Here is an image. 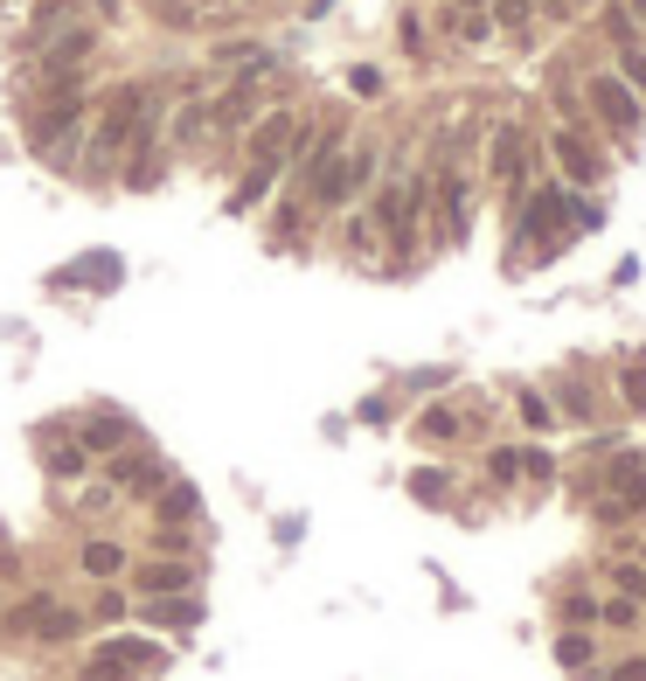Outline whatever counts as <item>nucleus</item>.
Segmentation results:
<instances>
[{
  "mask_svg": "<svg viewBox=\"0 0 646 681\" xmlns=\"http://www.w3.org/2000/svg\"><path fill=\"white\" fill-rule=\"evenodd\" d=\"M522 473L528 480H557V459H549V452H522Z\"/></svg>",
  "mask_w": 646,
  "mask_h": 681,
  "instance_id": "30",
  "label": "nucleus"
},
{
  "mask_svg": "<svg viewBox=\"0 0 646 681\" xmlns=\"http://www.w3.org/2000/svg\"><path fill=\"white\" fill-rule=\"evenodd\" d=\"M251 111H258V91H251V77H243L237 91H223V105L208 111V119H216L223 132H230V126H243V119H251Z\"/></svg>",
  "mask_w": 646,
  "mask_h": 681,
  "instance_id": "12",
  "label": "nucleus"
},
{
  "mask_svg": "<svg viewBox=\"0 0 646 681\" xmlns=\"http://www.w3.org/2000/svg\"><path fill=\"white\" fill-rule=\"evenodd\" d=\"M605 35H612L619 49H633V43H639V22H633L625 8H605Z\"/></svg>",
  "mask_w": 646,
  "mask_h": 681,
  "instance_id": "21",
  "label": "nucleus"
},
{
  "mask_svg": "<svg viewBox=\"0 0 646 681\" xmlns=\"http://www.w3.org/2000/svg\"><path fill=\"white\" fill-rule=\"evenodd\" d=\"M111 480H119L125 494H160V487H167V466L160 459H132V452H125V459L111 466Z\"/></svg>",
  "mask_w": 646,
  "mask_h": 681,
  "instance_id": "7",
  "label": "nucleus"
},
{
  "mask_svg": "<svg viewBox=\"0 0 646 681\" xmlns=\"http://www.w3.org/2000/svg\"><path fill=\"white\" fill-rule=\"evenodd\" d=\"M84 571L91 577H119L125 571V550H119V542H84Z\"/></svg>",
  "mask_w": 646,
  "mask_h": 681,
  "instance_id": "16",
  "label": "nucleus"
},
{
  "mask_svg": "<svg viewBox=\"0 0 646 681\" xmlns=\"http://www.w3.org/2000/svg\"><path fill=\"white\" fill-rule=\"evenodd\" d=\"M49 473L56 480H77L84 473V445H49Z\"/></svg>",
  "mask_w": 646,
  "mask_h": 681,
  "instance_id": "19",
  "label": "nucleus"
},
{
  "mask_svg": "<svg viewBox=\"0 0 646 681\" xmlns=\"http://www.w3.org/2000/svg\"><path fill=\"white\" fill-rule=\"evenodd\" d=\"M439 210H445V237L459 243V237H466V223H472V195H466V181H459V175H445V181H439Z\"/></svg>",
  "mask_w": 646,
  "mask_h": 681,
  "instance_id": "8",
  "label": "nucleus"
},
{
  "mask_svg": "<svg viewBox=\"0 0 646 681\" xmlns=\"http://www.w3.org/2000/svg\"><path fill=\"white\" fill-rule=\"evenodd\" d=\"M612 584H619L625 598H646V563H619V571H612Z\"/></svg>",
  "mask_w": 646,
  "mask_h": 681,
  "instance_id": "24",
  "label": "nucleus"
},
{
  "mask_svg": "<svg viewBox=\"0 0 646 681\" xmlns=\"http://www.w3.org/2000/svg\"><path fill=\"white\" fill-rule=\"evenodd\" d=\"M132 668H154V647L146 640H111L84 660V681H132Z\"/></svg>",
  "mask_w": 646,
  "mask_h": 681,
  "instance_id": "3",
  "label": "nucleus"
},
{
  "mask_svg": "<svg viewBox=\"0 0 646 681\" xmlns=\"http://www.w3.org/2000/svg\"><path fill=\"white\" fill-rule=\"evenodd\" d=\"M410 494L417 501H445V473H410Z\"/></svg>",
  "mask_w": 646,
  "mask_h": 681,
  "instance_id": "27",
  "label": "nucleus"
},
{
  "mask_svg": "<svg viewBox=\"0 0 646 681\" xmlns=\"http://www.w3.org/2000/svg\"><path fill=\"white\" fill-rule=\"evenodd\" d=\"M557 8H563V14H577V8H584V0H557Z\"/></svg>",
  "mask_w": 646,
  "mask_h": 681,
  "instance_id": "36",
  "label": "nucleus"
},
{
  "mask_svg": "<svg viewBox=\"0 0 646 681\" xmlns=\"http://www.w3.org/2000/svg\"><path fill=\"white\" fill-rule=\"evenodd\" d=\"M452 28H459V43H472V49H480L487 35H493V14H487V8H480V14H452Z\"/></svg>",
  "mask_w": 646,
  "mask_h": 681,
  "instance_id": "20",
  "label": "nucleus"
},
{
  "mask_svg": "<svg viewBox=\"0 0 646 681\" xmlns=\"http://www.w3.org/2000/svg\"><path fill=\"white\" fill-rule=\"evenodd\" d=\"M563 210H570V202L557 195V188H542V195H536V202H528V223H522V230H528V237H557V223H563Z\"/></svg>",
  "mask_w": 646,
  "mask_h": 681,
  "instance_id": "11",
  "label": "nucleus"
},
{
  "mask_svg": "<svg viewBox=\"0 0 646 681\" xmlns=\"http://www.w3.org/2000/svg\"><path fill=\"white\" fill-rule=\"evenodd\" d=\"M202 126H208V111H202V105H188V111H181V119H175V140H195V132H202Z\"/></svg>",
  "mask_w": 646,
  "mask_h": 681,
  "instance_id": "31",
  "label": "nucleus"
},
{
  "mask_svg": "<svg viewBox=\"0 0 646 681\" xmlns=\"http://www.w3.org/2000/svg\"><path fill=\"white\" fill-rule=\"evenodd\" d=\"M272 181H278V167H272V160H251V175L230 188V210H237V216H243V210H258V202L272 195Z\"/></svg>",
  "mask_w": 646,
  "mask_h": 681,
  "instance_id": "10",
  "label": "nucleus"
},
{
  "mask_svg": "<svg viewBox=\"0 0 646 681\" xmlns=\"http://www.w3.org/2000/svg\"><path fill=\"white\" fill-rule=\"evenodd\" d=\"M188 563H140V571H132V592L140 598H175V592H188Z\"/></svg>",
  "mask_w": 646,
  "mask_h": 681,
  "instance_id": "5",
  "label": "nucleus"
},
{
  "mask_svg": "<svg viewBox=\"0 0 646 681\" xmlns=\"http://www.w3.org/2000/svg\"><path fill=\"white\" fill-rule=\"evenodd\" d=\"M132 439V425L119 418V410H98V418L84 425V445H98V452H111V445H125Z\"/></svg>",
  "mask_w": 646,
  "mask_h": 681,
  "instance_id": "13",
  "label": "nucleus"
},
{
  "mask_svg": "<svg viewBox=\"0 0 646 681\" xmlns=\"http://www.w3.org/2000/svg\"><path fill=\"white\" fill-rule=\"evenodd\" d=\"M612 681H646V660H619V668H612Z\"/></svg>",
  "mask_w": 646,
  "mask_h": 681,
  "instance_id": "33",
  "label": "nucleus"
},
{
  "mask_svg": "<svg viewBox=\"0 0 646 681\" xmlns=\"http://www.w3.org/2000/svg\"><path fill=\"white\" fill-rule=\"evenodd\" d=\"M487 473H493V480H522V452H493Z\"/></svg>",
  "mask_w": 646,
  "mask_h": 681,
  "instance_id": "29",
  "label": "nucleus"
},
{
  "mask_svg": "<svg viewBox=\"0 0 646 681\" xmlns=\"http://www.w3.org/2000/svg\"><path fill=\"white\" fill-rule=\"evenodd\" d=\"M417 439H431V445L459 439V418H452V410H424V418H417Z\"/></svg>",
  "mask_w": 646,
  "mask_h": 681,
  "instance_id": "17",
  "label": "nucleus"
},
{
  "mask_svg": "<svg viewBox=\"0 0 646 681\" xmlns=\"http://www.w3.org/2000/svg\"><path fill=\"white\" fill-rule=\"evenodd\" d=\"M605 487H612V501L619 507H646V459H612V473H605Z\"/></svg>",
  "mask_w": 646,
  "mask_h": 681,
  "instance_id": "6",
  "label": "nucleus"
},
{
  "mask_svg": "<svg viewBox=\"0 0 646 681\" xmlns=\"http://www.w3.org/2000/svg\"><path fill=\"white\" fill-rule=\"evenodd\" d=\"M154 619H160V626H181V619L195 626L202 612H195V598H160V605H154Z\"/></svg>",
  "mask_w": 646,
  "mask_h": 681,
  "instance_id": "22",
  "label": "nucleus"
},
{
  "mask_svg": "<svg viewBox=\"0 0 646 681\" xmlns=\"http://www.w3.org/2000/svg\"><path fill=\"white\" fill-rule=\"evenodd\" d=\"M549 146H557V160L570 167V175H577V181H598L605 175V167H598V154H591V146H584V132H557V140H549Z\"/></svg>",
  "mask_w": 646,
  "mask_h": 681,
  "instance_id": "9",
  "label": "nucleus"
},
{
  "mask_svg": "<svg viewBox=\"0 0 646 681\" xmlns=\"http://www.w3.org/2000/svg\"><path fill=\"white\" fill-rule=\"evenodd\" d=\"M584 98L598 105V119L612 126V132H639V119H646V98H639V91L625 84V77H605V70H598L591 84H584Z\"/></svg>",
  "mask_w": 646,
  "mask_h": 681,
  "instance_id": "2",
  "label": "nucleus"
},
{
  "mask_svg": "<svg viewBox=\"0 0 646 681\" xmlns=\"http://www.w3.org/2000/svg\"><path fill=\"white\" fill-rule=\"evenodd\" d=\"M125 181H132V188H154V181H160V154L132 160V167H125Z\"/></svg>",
  "mask_w": 646,
  "mask_h": 681,
  "instance_id": "28",
  "label": "nucleus"
},
{
  "mask_svg": "<svg viewBox=\"0 0 646 681\" xmlns=\"http://www.w3.org/2000/svg\"><path fill=\"white\" fill-rule=\"evenodd\" d=\"M619 390H625V404H633V410H646V369H639V362L619 369Z\"/></svg>",
  "mask_w": 646,
  "mask_h": 681,
  "instance_id": "23",
  "label": "nucleus"
},
{
  "mask_svg": "<svg viewBox=\"0 0 646 681\" xmlns=\"http://www.w3.org/2000/svg\"><path fill=\"white\" fill-rule=\"evenodd\" d=\"M493 175H501V181H515V175H522V132H515V126L493 132Z\"/></svg>",
  "mask_w": 646,
  "mask_h": 681,
  "instance_id": "14",
  "label": "nucleus"
},
{
  "mask_svg": "<svg viewBox=\"0 0 646 681\" xmlns=\"http://www.w3.org/2000/svg\"><path fill=\"white\" fill-rule=\"evenodd\" d=\"M591 654H598L591 633H563V640H557V660H563V668H591Z\"/></svg>",
  "mask_w": 646,
  "mask_h": 681,
  "instance_id": "18",
  "label": "nucleus"
},
{
  "mask_svg": "<svg viewBox=\"0 0 646 681\" xmlns=\"http://www.w3.org/2000/svg\"><path fill=\"white\" fill-rule=\"evenodd\" d=\"M77 126H84V91H77V77H63V84H49V105L35 111L28 140L43 146V154H56V146H63V132H77Z\"/></svg>",
  "mask_w": 646,
  "mask_h": 681,
  "instance_id": "1",
  "label": "nucleus"
},
{
  "mask_svg": "<svg viewBox=\"0 0 646 681\" xmlns=\"http://www.w3.org/2000/svg\"><path fill=\"white\" fill-rule=\"evenodd\" d=\"M625 14H633V22L646 28V0H625Z\"/></svg>",
  "mask_w": 646,
  "mask_h": 681,
  "instance_id": "35",
  "label": "nucleus"
},
{
  "mask_svg": "<svg viewBox=\"0 0 646 681\" xmlns=\"http://www.w3.org/2000/svg\"><path fill=\"white\" fill-rule=\"evenodd\" d=\"M619 63H625V84H633L639 98H646V49H639V43H633V49H619Z\"/></svg>",
  "mask_w": 646,
  "mask_h": 681,
  "instance_id": "25",
  "label": "nucleus"
},
{
  "mask_svg": "<svg viewBox=\"0 0 646 681\" xmlns=\"http://www.w3.org/2000/svg\"><path fill=\"white\" fill-rule=\"evenodd\" d=\"M605 619H612V626H633V598H612V605H598Z\"/></svg>",
  "mask_w": 646,
  "mask_h": 681,
  "instance_id": "32",
  "label": "nucleus"
},
{
  "mask_svg": "<svg viewBox=\"0 0 646 681\" xmlns=\"http://www.w3.org/2000/svg\"><path fill=\"white\" fill-rule=\"evenodd\" d=\"M522 425H536V431H549V396H536V390H522Z\"/></svg>",
  "mask_w": 646,
  "mask_h": 681,
  "instance_id": "26",
  "label": "nucleus"
},
{
  "mask_svg": "<svg viewBox=\"0 0 646 681\" xmlns=\"http://www.w3.org/2000/svg\"><path fill=\"white\" fill-rule=\"evenodd\" d=\"M285 146H299V119L292 111H272V119H258L251 126V160H285Z\"/></svg>",
  "mask_w": 646,
  "mask_h": 681,
  "instance_id": "4",
  "label": "nucleus"
},
{
  "mask_svg": "<svg viewBox=\"0 0 646 681\" xmlns=\"http://www.w3.org/2000/svg\"><path fill=\"white\" fill-rule=\"evenodd\" d=\"M160 522H167V528L195 522V487H160Z\"/></svg>",
  "mask_w": 646,
  "mask_h": 681,
  "instance_id": "15",
  "label": "nucleus"
},
{
  "mask_svg": "<svg viewBox=\"0 0 646 681\" xmlns=\"http://www.w3.org/2000/svg\"><path fill=\"white\" fill-rule=\"evenodd\" d=\"M487 8V0H452V14H480Z\"/></svg>",
  "mask_w": 646,
  "mask_h": 681,
  "instance_id": "34",
  "label": "nucleus"
}]
</instances>
